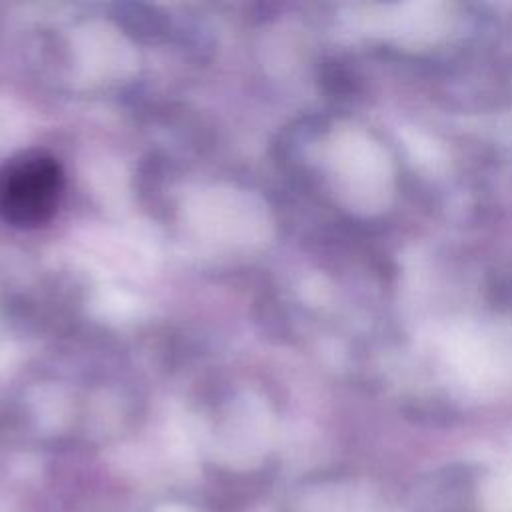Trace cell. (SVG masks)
Returning <instances> with one entry per match:
<instances>
[{"mask_svg": "<svg viewBox=\"0 0 512 512\" xmlns=\"http://www.w3.org/2000/svg\"><path fill=\"white\" fill-rule=\"evenodd\" d=\"M64 192L60 162L40 148L12 154L0 164V218L16 228L46 224Z\"/></svg>", "mask_w": 512, "mask_h": 512, "instance_id": "obj_1", "label": "cell"}, {"mask_svg": "<svg viewBox=\"0 0 512 512\" xmlns=\"http://www.w3.org/2000/svg\"><path fill=\"white\" fill-rule=\"evenodd\" d=\"M160 512H186V510H182V508H174V506H170V508H164V510H160Z\"/></svg>", "mask_w": 512, "mask_h": 512, "instance_id": "obj_2", "label": "cell"}]
</instances>
